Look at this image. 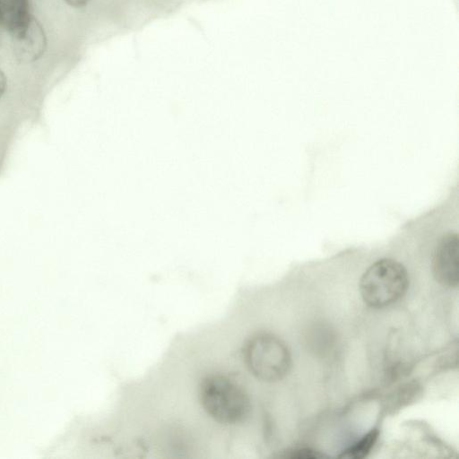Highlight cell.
<instances>
[{
	"label": "cell",
	"instance_id": "cell-5",
	"mask_svg": "<svg viewBox=\"0 0 459 459\" xmlns=\"http://www.w3.org/2000/svg\"><path fill=\"white\" fill-rule=\"evenodd\" d=\"M11 36L13 54L17 61L31 63L44 54L47 46L46 34L34 17L24 28Z\"/></svg>",
	"mask_w": 459,
	"mask_h": 459
},
{
	"label": "cell",
	"instance_id": "cell-3",
	"mask_svg": "<svg viewBox=\"0 0 459 459\" xmlns=\"http://www.w3.org/2000/svg\"><path fill=\"white\" fill-rule=\"evenodd\" d=\"M409 286L405 267L384 258L371 264L362 274L359 291L364 302L372 307H385L399 300Z\"/></svg>",
	"mask_w": 459,
	"mask_h": 459
},
{
	"label": "cell",
	"instance_id": "cell-1",
	"mask_svg": "<svg viewBox=\"0 0 459 459\" xmlns=\"http://www.w3.org/2000/svg\"><path fill=\"white\" fill-rule=\"evenodd\" d=\"M198 394L204 411L221 424L237 425L249 416L251 403L247 392L227 375L205 376L201 380Z\"/></svg>",
	"mask_w": 459,
	"mask_h": 459
},
{
	"label": "cell",
	"instance_id": "cell-4",
	"mask_svg": "<svg viewBox=\"0 0 459 459\" xmlns=\"http://www.w3.org/2000/svg\"><path fill=\"white\" fill-rule=\"evenodd\" d=\"M432 272L442 286L455 288L459 283V238L456 232L442 237L433 254Z\"/></svg>",
	"mask_w": 459,
	"mask_h": 459
},
{
	"label": "cell",
	"instance_id": "cell-9",
	"mask_svg": "<svg viewBox=\"0 0 459 459\" xmlns=\"http://www.w3.org/2000/svg\"><path fill=\"white\" fill-rule=\"evenodd\" d=\"M68 5L74 8H82L86 6L90 0H64Z\"/></svg>",
	"mask_w": 459,
	"mask_h": 459
},
{
	"label": "cell",
	"instance_id": "cell-8",
	"mask_svg": "<svg viewBox=\"0 0 459 459\" xmlns=\"http://www.w3.org/2000/svg\"><path fill=\"white\" fill-rule=\"evenodd\" d=\"M284 458H321L323 457L318 452L310 448L293 449L286 452Z\"/></svg>",
	"mask_w": 459,
	"mask_h": 459
},
{
	"label": "cell",
	"instance_id": "cell-10",
	"mask_svg": "<svg viewBox=\"0 0 459 459\" xmlns=\"http://www.w3.org/2000/svg\"><path fill=\"white\" fill-rule=\"evenodd\" d=\"M6 88V78L3 71L0 69V98L4 94Z\"/></svg>",
	"mask_w": 459,
	"mask_h": 459
},
{
	"label": "cell",
	"instance_id": "cell-6",
	"mask_svg": "<svg viewBox=\"0 0 459 459\" xmlns=\"http://www.w3.org/2000/svg\"><path fill=\"white\" fill-rule=\"evenodd\" d=\"M32 17L29 0H0V26L11 35L24 28Z\"/></svg>",
	"mask_w": 459,
	"mask_h": 459
},
{
	"label": "cell",
	"instance_id": "cell-2",
	"mask_svg": "<svg viewBox=\"0 0 459 459\" xmlns=\"http://www.w3.org/2000/svg\"><path fill=\"white\" fill-rule=\"evenodd\" d=\"M242 355L247 368L261 381H279L290 368L291 358L286 343L269 333H257L249 337Z\"/></svg>",
	"mask_w": 459,
	"mask_h": 459
},
{
	"label": "cell",
	"instance_id": "cell-7",
	"mask_svg": "<svg viewBox=\"0 0 459 459\" xmlns=\"http://www.w3.org/2000/svg\"><path fill=\"white\" fill-rule=\"evenodd\" d=\"M379 431L377 429H370L359 440L342 452L338 456L345 459H361L367 456L377 441Z\"/></svg>",
	"mask_w": 459,
	"mask_h": 459
}]
</instances>
